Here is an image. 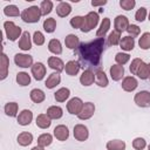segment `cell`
I'll return each instance as SVG.
<instances>
[{"mask_svg":"<svg viewBox=\"0 0 150 150\" xmlns=\"http://www.w3.org/2000/svg\"><path fill=\"white\" fill-rule=\"evenodd\" d=\"M104 39L97 38L91 42H82L77 48V54L80 60L84 63H89L91 66H97L101 60V55L103 53Z\"/></svg>","mask_w":150,"mask_h":150,"instance_id":"1","label":"cell"},{"mask_svg":"<svg viewBox=\"0 0 150 150\" xmlns=\"http://www.w3.org/2000/svg\"><path fill=\"white\" fill-rule=\"evenodd\" d=\"M21 19L22 21L27 22V23H36L40 21V18L42 16L41 14V9L38 6H30L26 9H23L21 12Z\"/></svg>","mask_w":150,"mask_h":150,"instance_id":"2","label":"cell"},{"mask_svg":"<svg viewBox=\"0 0 150 150\" xmlns=\"http://www.w3.org/2000/svg\"><path fill=\"white\" fill-rule=\"evenodd\" d=\"M4 29H5V34L7 36V39L9 41H15L19 38H21L22 35V30L19 26H16L13 21H5L4 22Z\"/></svg>","mask_w":150,"mask_h":150,"instance_id":"3","label":"cell"},{"mask_svg":"<svg viewBox=\"0 0 150 150\" xmlns=\"http://www.w3.org/2000/svg\"><path fill=\"white\" fill-rule=\"evenodd\" d=\"M98 20H100L98 13H96V12H89L87 15L83 16V25H82L81 32H83V33L90 32L91 29H94L97 26Z\"/></svg>","mask_w":150,"mask_h":150,"instance_id":"4","label":"cell"},{"mask_svg":"<svg viewBox=\"0 0 150 150\" xmlns=\"http://www.w3.org/2000/svg\"><path fill=\"white\" fill-rule=\"evenodd\" d=\"M14 63L21 68H28V67L32 68V66L34 64L33 56H30L28 54H23V53H18L14 56Z\"/></svg>","mask_w":150,"mask_h":150,"instance_id":"5","label":"cell"},{"mask_svg":"<svg viewBox=\"0 0 150 150\" xmlns=\"http://www.w3.org/2000/svg\"><path fill=\"white\" fill-rule=\"evenodd\" d=\"M83 101L80 97H73L67 103V110L71 115H79L83 108Z\"/></svg>","mask_w":150,"mask_h":150,"instance_id":"6","label":"cell"},{"mask_svg":"<svg viewBox=\"0 0 150 150\" xmlns=\"http://www.w3.org/2000/svg\"><path fill=\"white\" fill-rule=\"evenodd\" d=\"M134 101L141 108L150 107V91H148V90H141V91H138L137 94H135Z\"/></svg>","mask_w":150,"mask_h":150,"instance_id":"7","label":"cell"},{"mask_svg":"<svg viewBox=\"0 0 150 150\" xmlns=\"http://www.w3.org/2000/svg\"><path fill=\"white\" fill-rule=\"evenodd\" d=\"M74 137L76 141H80V142L87 141L89 137L88 128L84 124H76L74 127Z\"/></svg>","mask_w":150,"mask_h":150,"instance_id":"8","label":"cell"},{"mask_svg":"<svg viewBox=\"0 0 150 150\" xmlns=\"http://www.w3.org/2000/svg\"><path fill=\"white\" fill-rule=\"evenodd\" d=\"M94 112H95V104L93 102H86L83 104V108H82L81 112L77 115V117L80 120L86 121V120L91 118L93 115H94Z\"/></svg>","mask_w":150,"mask_h":150,"instance_id":"9","label":"cell"},{"mask_svg":"<svg viewBox=\"0 0 150 150\" xmlns=\"http://www.w3.org/2000/svg\"><path fill=\"white\" fill-rule=\"evenodd\" d=\"M30 70H32L33 77H34L36 81L43 80V77H45V75H46V66H45L42 62H35V63L32 66Z\"/></svg>","mask_w":150,"mask_h":150,"instance_id":"10","label":"cell"},{"mask_svg":"<svg viewBox=\"0 0 150 150\" xmlns=\"http://www.w3.org/2000/svg\"><path fill=\"white\" fill-rule=\"evenodd\" d=\"M129 19L125 16V15H117L114 20V27H115V30L122 33L124 30L128 29L129 27Z\"/></svg>","mask_w":150,"mask_h":150,"instance_id":"11","label":"cell"},{"mask_svg":"<svg viewBox=\"0 0 150 150\" xmlns=\"http://www.w3.org/2000/svg\"><path fill=\"white\" fill-rule=\"evenodd\" d=\"M16 121L22 127L29 125L30 122L33 121V112L30 110H28V109H23L21 112H19V115L16 117Z\"/></svg>","mask_w":150,"mask_h":150,"instance_id":"12","label":"cell"},{"mask_svg":"<svg viewBox=\"0 0 150 150\" xmlns=\"http://www.w3.org/2000/svg\"><path fill=\"white\" fill-rule=\"evenodd\" d=\"M138 87V81L134 76H125L122 81V89L124 91L131 93Z\"/></svg>","mask_w":150,"mask_h":150,"instance_id":"13","label":"cell"},{"mask_svg":"<svg viewBox=\"0 0 150 150\" xmlns=\"http://www.w3.org/2000/svg\"><path fill=\"white\" fill-rule=\"evenodd\" d=\"M80 82L84 87H89L95 82V73L91 69H86L83 70L82 75L80 76Z\"/></svg>","mask_w":150,"mask_h":150,"instance_id":"14","label":"cell"},{"mask_svg":"<svg viewBox=\"0 0 150 150\" xmlns=\"http://www.w3.org/2000/svg\"><path fill=\"white\" fill-rule=\"evenodd\" d=\"M54 136L56 137V139H59L61 142L68 139V137H69V129H68V127H66L64 124L56 125L55 129H54Z\"/></svg>","mask_w":150,"mask_h":150,"instance_id":"15","label":"cell"},{"mask_svg":"<svg viewBox=\"0 0 150 150\" xmlns=\"http://www.w3.org/2000/svg\"><path fill=\"white\" fill-rule=\"evenodd\" d=\"M48 66L49 68H52L53 70H55L56 73H61L62 70H64V63L63 61L57 57V56H49L48 57Z\"/></svg>","mask_w":150,"mask_h":150,"instance_id":"16","label":"cell"},{"mask_svg":"<svg viewBox=\"0 0 150 150\" xmlns=\"http://www.w3.org/2000/svg\"><path fill=\"white\" fill-rule=\"evenodd\" d=\"M19 48L25 50V52H27V50H29L32 48V38H30L29 32L25 30L22 33V35H21V38L19 40Z\"/></svg>","mask_w":150,"mask_h":150,"instance_id":"17","label":"cell"},{"mask_svg":"<svg viewBox=\"0 0 150 150\" xmlns=\"http://www.w3.org/2000/svg\"><path fill=\"white\" fill-rule=\"evenodd\" d=\"M8 67H9V60L8 56L2 53L1 60H0V80H5L8 75Z\"/></svg>","mask_w":150,"mask_h":150,"instance_id":"18","label":"cell"},{"mask_svg":"<svg viewBox=\"0 0 150 150\" xmlns=\"http://www.w3.org/2000/svg\"><path fill=\"white\" fill-rule=\"evenodd\" d=\"M80 68H81L80 62H79V61H75V60L68 61V62L66 63V66H64V70H66V73H67L69 76H75V75H77Z\"/></svg>","mask_w":150,"mask_h":150,"instance_id":"19","label":"cell"},{"mask_svg":"<svg viewBox=\"0 0 150 150\" xmlns=\"http://www.w3.org/2000/svg\"><path fill=\"white\" fill-rule=\"evenodd\" d=\"M71 13V6L69 2H64L61 1L57 6H56V14L60 18H66Z\"/></svg>","mask_w":150,"mask_h":150,"instance_id":"20","label":"cell"},{"mask_svg":"<svg viewBox=\"0 0 150 150\" xmlns=\"http://www.w3.org/2000/svg\"><path fill=\"white\" fill-rule=\"evenodd\" d=\"M64 45L69 49H77L80 46V39L75 34H68L64 38Z\"/></svg>","mask_w":150,"mask_h":150,"instance_id":"21","label":"cell"},{"mask_svg":"<svg viewBox=\"0 0 150 150\" xmlns=\"http://www.w3.org/2000/svg\"><path fill=\"white\" fill-rule=\"evenodd\" d=\"M110 76L114 81H120L124 76V68L120 64H112L110 67Z\"/></svg>","mask_w":150,"mask_h":150,"instance_id":"22","label":"cell"},{"mask_svg":"<svg viewBox=\"0 0 150 150\" xmlns=\"http://www.w3.org/2000/svg\"><path fill=\"white\" fill-rule=\"evenodd\" d=\"M95 83L98 86V87H103L105 88L109 83V80L105 75V73L102 70V69H97L95 71Z\"/></svg>","mask_w":150,"mask_h":150,"instance_id":"23","label":"cell"},{"mask_svg":"<svg viewBox=\"0 0 150 150\" xmlns=\"http://www.w3.org/2000/svg\"><path fill=\"white\" fill-rule=\"evenodd\" d=\"M60 82H61L60 73H52V74L47 77V80H46V82H45V86H46L48 89H53V88H55L57 84H60Z\"/></svg>","mask_w":150,"mask_h":150,"instance_id":"24","label":"cell"},{"mask_svg":"<svg viewBox=\"0 0 150 150\" xmlns=\"http://www.w3.org/2000/svg\"><path fill=\"white\" fill-rule=\"evenodd\" d=\"M35 123L40 129H47L52 124V118L47 114H40V115H38Z\"/></svg>","mask_w":150,"mask_h":150,"instance_id":"25","label":"cell"},{"mask_svg":"<svg viewBox=\"0 0 150 150\" xmlns=\"http://www.w3.org/2000/svg\"><path fill=\"white\" fill-rule=\"evenodd\" d=\"M16 141H18L19 145H21V146H27V145H29V144L33 142V135H32L30 132H28V131H22V132H20V134L18 135Z\"/></svg>","mask_w":150,"mask_h":150,"instance_id":"26","label":"cell"},{"mask_svg":"<svg viewBox=\"0 0 150 150\" xmlns=\"http://www.w3.org/2000/svg\"><path fill=\"white\" fill-rule=\"evenodd\" d=\"M120 47L123 50H125V52L132 50L134 47H135V40H134V38L132 36H129V35L123 36L121 39V41H120Z\"/></svg>","mask_w":150,"mask_h":150,"instance_id":"27","label":"cell"},{"mask_svg":"<svg viewBox=\"0 0 150 150\" xmlns=\"http://www.w3.org/2000/svg\"><path fill=\"white\" fill-rule=\"evenodd\" d=\"M110 23H111L110 19H109V18H104V19L102 20V22H101V25H100L97 32H96V36L104 39L105 34L108 33V30H109V28H110Z\"/></svg>","mask_w":150,"mask_h":150,"instance_id":"28","label":"cell"},{"mask_svg":"<svg viewBox=\"0 0 150 150\" xmlns=\"http://www.w3.org/2000/svg\"><path fill=\"white\" fill-rule=\"evenodd\" d=\"M29 97H30V100H32L34 103H41V102L45 101L46 94L43 93V90H41V89H39V88H34V89L30 90Z\"/></svg>","mask_w":150,"mask_h":150,"instance_id":"29","label":"cell"},{"mask_svg":"<svg viewBox=\"0 0 150 150\" xmlns=\"http://www.w3.org/2000/svg\"><path fill=\"white\" fill-rule=\"evenodd\" d=\"M48 50L55 55H60L62 53V45L60 42V40L57 39H52L48 42Z\"/></svg>","mask_w":150,"mask_h":150,"instance_id":"30","label":"cell"},{"mask_svg":"<svg viewBox=\"0 0 150 150\" xmlns=\"http://www.w3.org/2000/svg\"><path fill=\"white\" fill-rule=\"evenodd\" d=\"M52 120H59L63 116V110L61 107L59 105H52L47 109V112H46Z\"/></svg>","mask_w":150,"mask_h":150,"instance_id":"31","label":"cell"},{"mask_svg":"<svg viewBox=\"0 0 150 150\" xmlns=\"http://www.w3.org/2000/svg\"><path fill=\"white\" fill-rule=\"evenodd\" d=\"M135 75H137L141 80H146V79H149V64L145 63L144 61H142V62L139 63V66H138V68H137Z\"/></svg>","mask_w":150,"mask_h":150,"instance_id":"32","label":"cell"},{"mask_svg":"<svg viewBox=\"0 0 150 150\" xmlns=\"http://www.w3.org/2000/svg\"><path fill=\"white\" fill-rule=\"evenodd\" d=\"M70 96V90L68 88H60L54 93V98L57 102H64Z\"/></svg>","mask_w":150,"mask_h":150,"instance_id":"33","label":"cell"},{"mask_svg":"<svg viewBox=\"0 0 150 150\" xmlns=\"http://www.w3.org/2000/svg\"><path fill=\"white\" fill-rule=\"evenodd\" d=\"M4 110H5V114H6L7 116H9V117H15V116L18 115L19 105H18L16 102H8V103H6Z\"/></svg>","mask_w":150,"mask_h":150,"instance_id":"34","label":"cell"},{"mask_svg":"<svg viewBox=\"0 0 150 150\" xmlns=\"http://www.w3.org/2000/svg\"><path fill=\"white\" fill-rule=\"evenodd\" d=\"M125 142L121 139H111L107 143L108 150H125Z\"/></svg>","mask_w":150,"mask_h":150,"instance_id":"35","label":"cell"},{"mask_svg":"<svg viewBox=\"0 0 150 150\" xmlns=\"http://www.w3.org/2000/svg\"><path fill=\"white\" fill-rule=\"evenodd\" d=\"M16 83L21 87H26L30 83V76L28 75V73L26 71H20L16 74Z\"/></svg>","mask_w":150,"mask_h":150,"instance_id":"36","label":"cell"},{"mask_svg":"<svg viewBox=\"0 0 150 150\" xmlns=\"http://www.w3.org/2000/svg\"><path fill=\"white\" fill-rule=\"evenodd\" d=\"M52 142H53V136L50 134H48V132L42 134V135H40L38 137V145H40V146L46 148V146L50 145Z\"/></svg>","mask_w":150,"mask_h":150,"instance_id":"37","label":"cell"},{"mask_svg":"<svg viewBox=\"0 0 150 150\" xmlns=\"http://www.w3.org/2000/svg\"><path fill=\"white\" fill-rule=\"evenodd\" d=\"M138 46L141 47V49H150V33L145 32L141 35L139 40H138Z\"/></svg>","mask_w":150,"mask_h":150,"instance_id":"38","label":"cell"},{"mask_svg":"<svg viewBox=\"0 0 150 150\" xmlns=\"http://www.w3.org/2000/svg\"><path fill=\"white\" fill-rule=\"evenodd\" d=\"M4 14L6 16H11V18H15V16L21 15L18 6H15V5H8V6H6L4 8Z\"/></svg>","mask_w":150,"mask_h":150,"instance_id":"39","label":"cell"},{"mask_svg":"<svg viewBox=\"0 0 150 150\" xmlns=\"http://www.w3.org/2000/svg\"><path fill=\"white\" fill-rule=\"evenodd\" d=\"M121 39H122V38H121V33L114 29V30L108 35V45H109V46H117V45H120Z\"/></svg>","mask_w":150,"mask_h":150,"instance_id":"40","label":"cell"},{"mask_svg":"<svg viewBox=\"0 0 150 150\" xmlns=\"http://www.w3.org/2000/svg\"><path fill=\"white\" fill-rule=\"evenodd\" d=\"M56 28V20L54 18H48L43 21V29L47 33H53Z\"/></svg>","mask_w":150,"mask_h":150,"instance_id":"41","label":"cell"},{"mask_svg":"<svg viewBox=\"0 0 150 150\" xmlns=\"http://www.w3.org/2000/svg\"><path fill=\"white\" fill-rule=\"evenodd\" d=\"M40 9H41V14L42 15H47L53 11V1L50 0H43L40 4Z\"/></svg>","mask_w":150,"mask_h":150,"instance_id":"42","label":"cell"},{"mask_svg":"<svg viewBox=\"0 0 150 150\" xmlns=\"http://www.w3.org/2000/svg\"><path fill=\"white\" fill-rule=\"evenodd\" d=\"M129 60H130V55H129V54H127V53H122V52H120V53H117V54L115 55L116 64L123 66V64L128 63V62H129Z\"/></svg>","mask_w":150,"mask_h":150,"instance_id":"43","label":"cell"},{"mask_svg":"<svg viewBox=\"0 0 150 150\" xmlns=\"http://www.w3.org/2000/svg\"><path fill=\"white\" fill-rule=\"evenodd\" d=\"M69 23H70V26H71L73 28H75V29H81V28H82V25H83V16L76 15V16L71 18L70 21H69Z\"/></svg>","mask_w":150,"mask_h":150,"instance_id":"44","label":"cell"},{"mask_svg":"<svg viewBox=\"0 0 150 150\" xmlns=\"http://www.w3.org/2000/svg\"><path fill=\"white\" fill-rule=\"evenodd\" d=\"M146 146V141L143 137H136L132 141V148L135 150H143Z\"/></svg>","mask_w":150,"mask_h":150,"instance_id":"45","label":"cell"},{"mask_svg":"<svg viewBox=\"0 0 150 150\" xmlns=\"http://www.w3.org/2000/svg\"><path fill=\"white\" fill-rule=\"evenodd\" d=\"M146 15H148V11L145 7H139L137 9V12L135 13V19L138 21V22H143L145 19H146Z\"/></svg>","mask_w":150,"mask_h":150,"instance_id":"46","label":"cell"},{"mask_svg":"<svg viewBox=\"0 0 150 150\" xmlns=\"http://www.w3.org/2000/svg\"><path fill=\"white\" fill-rule=\"evenodd\" d=\"M32 39H33V42H34L36 46H42V45L45 43V35H43L40 30H35Z\"/></svg>","mask_w":150,"mask_h":150,"instance_id":"47","label":"cell"},{"mask_svg":"<svg viewBox=\"0 0 150 150\" xmlns=\"http://www.w3.org/2000/svg\"><path fill=\"white\" fill-rule=\"evenodd\" d=\"M136 1L135 0H121L120 1V6L122 7V9L124 11H130L135 7Z\"/></svg>","mask_w":150,"mask_h":150,"instance_id":"48","label":"cell"},{"mask_svg":"<svg viewBox=\"0 0 150 150\" xmlns=\"http://www.w3.org/2000/svg\"><path fill=\"white\" fill-rule=\"evenodd\" d=\"M127 32L129 33V36L135 38V36H138V35H139V33H141V28H139L137 25H132V23H131V25H129Z\"/></svg>","mask_w":150,"mask_h":150,"instance_id":"49","label":"cell"},{"mask_svg":"<svg viewBox=\"0 0 150 150\" xmlns=\"http://www.w3.org/2000/svg\"><path fill=\"white\" fill-rule=\"evenodd\" d=\"M142 61H143V60H141V59H138V57H136V59H134V60L131 61V63H130V66H129V69H130V73H131L132 75L136 74V70H137V68H138V66H139V63H141Z\"/></svg>","mask_w":150,"mask_h":150,"instance_id":"50","label":"cell"},{"mask_svg":"<svg viewBox=\"0 0 150 150\" xmlns=\"http://www.w3.org/2000/svg\"><path fill=\"white\" fill-rule=\"evenodd\" d=\"M107 4V0H101V1H95V0H93L91 1V6H104Z\"/></svg>","mask_w":150,"mask_h":150,"instance_id":"51","label":"cell"},{"mask_svg":"<svg viewBox=\"0 0 150 150\" xmlns=\"http://www.w3.org/2000/svg\"><path fill=\"white\" fill-rule=\"evenodd\" d=\"M30 150H45V148H43V146H40V145H35V146H33Z\"/></svg>","mask_w":150,"mask_h":150,"instance_id":"52","label":"cell"},{"mask_svg":"<svg viewBox=\"0 0 150 150\" xmlns=\"http://www.w3.org/2000/svg\"><path fill=\"white\" fill-rule=\"evenodd\" d=\"M148 20L150 21V12H149V14H148Z\"/></svg>","mask_w":150,"mask_h":150,"instance_id":"53","label":"cell"},{"mask_svg":"<svg viewBox=\"0 0 150 150\" xmlns=\"http://www.w3.org/2000/svg\"><path fill=\"white\" fill-rule=\"evenodd\" d=\"M149 79H150V63H149Z\"/></svg>","mask_w":150,"mask_h":150,"instance_id":"54","label":"cell"},{"mask_svg":"<svg viewBox=\"0 0 150 150\" xmlns=\"http://www.w3.org/2000/svg\"><path fill=\"white\" fill-rule=\"evenodd\" d=\"M148 150H150V144H149V145H148Z\"/></svg>","mask_w":150,"mask_h":150,"instance_id":"55","label":"cell"}]
</instances>
